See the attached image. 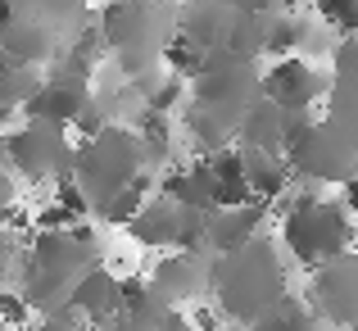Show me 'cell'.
Listing matches in <instances>:
<instances>
[{
  "instance_id": "obj_1",
  "label": "cell",
  "mask_w": 358,
  "mask_h": 331,
  "mask_svg": "<svg viewBox=\"0 0 358 331\" xmlns=\"http://www.w3.org/2000/svg\"><path fill=\"white\" fill-rule=\"evenodd\" d=\"M209 290L218 295L222 314L241 318V323H263L286 300V268L272 254V245L259 236L245 250H231L222 254V263H213Z\"/></svg>"
},
{
  "instance_id": "obj_2",
  "label": "cell",
  "mask_w": 358,
  "mask_h": 331,
  "mask_svg": "<svg viewBox=\"0 0 358 331\" xmlns=\"http://www.w3.org/2000/svg\"><path fill=\"white\" fill-rule=\"evenodd\" d=\"M354 213L345 204L331 200H317V195H295L290 204H281V236H286L290 254L299 263H327V259H341L350 254L354 241Z\"/></svg>"
},
{
  "instance_id": "obj_3",
  "label": "cell",
  "mask_w": 358,
  "mask_h": 331,
  "mask_svg": "<svg viewBox=\"0 0 358 331\" xmlns=\"http://www.w3.org/2000/svg\"><path fill=\"white\" fill-rule=\"evenodd\" d=\"M141 159H145L141 132H127V127H114V122H109L100 136H87L78 146L73 173H78V182L91 191V200H100V195H114V191L136 182Z\"/></svg>"
},
{
  "instance_id": "obj_4",
  "label": "cell",
  "mask_w": 358,
  "mask_h": 331,
  "mask_svg": "<svg viewBox=\"0 0 358 331\" xmlns=\"http://www.w3.org/2000/svg\"><path fill=\"white\" fill-rule=\"evenodd\" d=\"M195 100L218 113H227L231 122H241L250 105L263 100V78L254 73V59H245L236 50H209V64L195 78Z\"/></svg>"
},
{
  "instance_id": "obj_5",
  "label": "cell",
  "mask_w": 358,
  "mask_h": 331,
  "mask_svg": "<svg viewBox=\"0 0 358 331\" xmlns=\"http://www.w3.org/2000/svg\"><path fill=\"white\" fill-rule=\"evenodd\" d=\"M286 155H290V168L308 182H350L358 164V136L331 118H317Z\"/></svg>"
},
{
  "instance_id": "obj_6",
  "label": "cell",
  "mask_w": 358,
  "mask_h": 331,
  "mask_svg": "<svg viewBox=\"0 0 358 331\" xmlns=\"http://www.w3.org/2000/svg\"><path fill=\"white\" fill-rule=\"evenodd\" d=\"M5 150H9V168H14L23 182L69 177L73 173V159H78V150L69 146V127L45 122V118H32L27 127L9 132Z\"/></svg>"
},
{
  "instance_id": "obj_7",
  "label": "cell",
  "mask_w": 358,
  "mask_h": 331,
  "mask_svg": "<svg viewBox=\"0 0 358 331\" xmlns=\"http://www.w3.org/2000/svg\"><path fill=\"white\" fill-rule=\"evenodd\" d=\"M313 309L336 327H358V254H341V259L317 263Z\"/></svg>"
},
{
  "instance_id": "obj_8",
  "label": "cell",
  "mask_w": 358,
  "mask_h": 331,
  "mask_svg": "<svg viewBox=\"0 0 358 331\" xmlns=\"http://www.w3.org/2000/svg\"><path fill=\"white\" fill-rule=\"evenodd\" d=\"M327 78L313 69V64L295 59V55H286V59H277L268 73H263V96L277 100V105L286 109H308L317 96H327Z\"/></svg>"
},
{
  "instance_id": "obj_9",
  "label": "cell",
  "mask_w": 358,
  "mask_h": 331,
  "mask_svg": "<svg viewBox=\"0 0 358 331\" xmlns=\"http://www.w3.org/2000/svg\"><path fill=\"white\" fill-rule=\"evenodd\" d=\"M91 109V91H87V78H73V73H59V78L41 82V91L32 96L27 105V118H45V122H78L82 113Z\"/></svg>"
},
{
  "instance_id": "obj_10",
  "label": "cell",
  "mask_w": 358,
  "mask_h": 331,
  "mask_svg": "<svg viewBox=\"0 0 358 331\" xmlns=\"http://www.w3.org/2000/svg\"><path fill=\"white\" fill-rule=\"evenodd\" d=\"M69 304L78 309L91 327H114L118 318H122V281L109 277L105 268H91L87 277L73 286Z\"/></svg>"
},
{
  "instance_id": "obj_11",
  "label": "cell",
  "mask_w": 358,
  "mask_h": 331,
  "mask_svg": "<svg viewBox=\"0 0 358 331\" xmlns=\"http://www.w3.org/2000/svg\"><path fill=\"white\" fill-rule=\"evenodd\" d=\"M241 5L236 0H186L182 14V32H191L200 45L209 50H227L231 45V27H236Z\"/></svg>"
},
{
  "instance_id": "obj_12",
  "label": "cell",
  "mask_w": 358,
  "mask_h": 331,
  "mask_svg": "<svg viewBox=\"0 0 358 331\" xmlns=\"http://www.w3.org/2000/svg\"><path fill=\"white\" fill-rule=\"evenodd\" d=\"M268 204L272 200H254L245 209H213L209 213V250L213 254H231V250H245L250 241H259V227L268 218Z\"/></svg>"
},
{
  "instance_id": "obj_13",
  "label": "cell",
  "mask_w": 358,
  "mask_h": 331,
  "mask_svg": "<svg viewBox=\"0 0 358 331\" xmlns=\"http://www.w3.org/2000/svg\"><path fill=\"white\" fill-rule=\"evenodd\" d=\"M150 281H155V290L164 300L182 304V300L204 295V286H209V268H204L191 250H182V254H168V259L155 268V277H150Z\"/></svg>"
},
{
  "instance_id": "obj_14",
  "label": "cell",
  "mask_w": 358,
  "mask_h": 331,
  "mask_svg": "<svg viewBox=\"0 0 358 331\" xmlns=\"http://www.w3.org/2000/svg\"><path fill=\"white\" fill-rule=\"evenodd\" d=\"M164 195L177 200V204H186V209L213 213V209H218V177H213L209 159H204V164H191V168L177 164L173 173L164 177Z\"/></svg>"
},
{
  "instance_id": "obj_15",
  "label": "cell",
  "mask_w": 358,
  "mask_h": 331,
  "mask_svg": "<svg viewBox=\"0 0 358 331\" xmlns=\"http://www.w3.org/2000/svg\"><path fill=\"white\" fill-rule=\"evenodd\" d=\"M241 141L254 150H272V155H281L286 150V105H277V100L263 96L259 105H250V113L241 118Z\"/></svg>"
},
{
  "instance_id": "obj_16",
  "label": "cell",
  "mask_w": 358,
  "mask_h": 331,
  "mask_svg": "<svg viewBox=\"0 0 358 331\" xmlns=\"http://www.w3.org/2000/svg\"><path fill=\"white\" fill-rule=\"evenodd\" d=\"M131 241L136 245H177V232H182V204L177 200H155L127 223Z\"/></svg>"
},
{
  "instance_id": "obj_17",
  "label": "cell",
  "mask_w": 358,
  "mask_h": 331,
  "mask_svg": "<svg viewBox=\"0 0 358 331\" xmlns=\"http://www.w3.org/2000/svg\"><path fill=\"white\" fill-rule=\"evenodd\" d=\"M245 173H250L259 200H277V195L286 191V182H290V168L281 164L272 150H254V146H245Z\"/></svg>"
},
{
  "instance_id": "obj_18",
  "label": "cell",
  "mask_w": 358,
  "mask_h": 331,
  "mask_svg": "<svg viewBox=\"0 0 358 331\" xmlns=\"http://www.w3.org/2000/svg\"><path fill=\"white\" fill-rule=\"evenodd\" d=\"M164 64L177 73V78H191L195 82L204 73V64H209V45H200L191 32L177 27V32L168 36V45H164Z\"/></svg>"
},
{
  "instance_id": "obj_19",
  "label": "cell",
  "mask_w": 358,
  "mask_h": 331,
  "mask_svg": "<svg viewBox=\"0 0 358 331\" xmlns=\"http://www.w3.org/2000/svg\"><path fill=\"white\" fill-rule=\"evenodd\" d=\"M145 191H150V173H141L131 186H122V191H114V195H100V200H96V213L105 223L127 227L141 209H145Z\"/></svg>"
},
{
  "instance_id": "obj_20",
  "label": "cell",
  "mask_w": 358,
  "mask_h": 331,
  "mask_svg": "<svg viewBox=\"0 0 358 331\" xmlns=\"http://www.w3.org/2000/svg\"><path fill=\"white\" fill-rule=\"evenodd\" d=\"M263 331H327V318L317 314V309L308 314L304 304H295V300L286 295L268 318H263Z\"/></svg>"
},
{
  "instance_id": "obj_21",
  "label": "cell",
  "mask_w": 358,
  "mask_h": 331,
  "mask_svg": "<svg viewBox=\"0 0 358 331\" xmlns=\"http://www.w3.org/2000/svg\"><path fill=\"white\" fill-rule=\"evenodd\" d=\"M5 113L14 109H27L32 105V96L41 91V78H36V69H27V64H5Z\"/></svg>"
},
{
  "instance_id": "obj_22",
  "label": "cell",
  "mask_w": 358,
  "mask_h": 331,
  "mask_svg": "<svg viewBox=\"0 0 358 331\" xmlns=\"http://www.w3.org/2000/svg\"><path fill=\"white\" fill-rule=\"evenodd\" d=\"M308 41V23L295 14H272V27H268V55H281L286 59L290 50H304Z\"/></svg>"
},
{
  "instance_id": "obj_23",
  "label": "cell",
  "mask_w": 358,
  "mask_h": 331,
  "mask_svg": "<svg viewBox=\"0 0 358 331\" xmlns=\"http://www.w3.org/2000/svg\"><path fill=\"white\" fill-rule=\"evenodd\" d=\"M327 118L341 122L345 132H354V136H358V87L331 82V91H327Z\"/></svg>"
},
{
  "instance_id": "obj_24",
  "label": "cell",
  "mask_w": 358,
  "mask_h": 331,
  "mask_svg": "<svg viewBox=\"0 0 358 331\" xmlns=\"http://www.w3.org/2000/svg\"><path fill=\"white\" fill-rule=\"evenodd\" d=\"M331 82L358 87V36H345V41L331 50Z\"/></svg>"
},
{
  "instance_id": "obj_25",
  "label": "cell",
  "mask_w": 358,
  "mask_h": 331,
  "mask_svg": "<svg viewBox=\"0 0 358 331\" xmlns=\"http://www.w3.org/2000/svg\"><path fill=\"white\" fill-rule=\"evenodd\" d=\"M177 100H182V78L173 73V78L155 82V91H150V100H145V105H150V109H159V113H168V109L177 105Z\"/></svg>"
},
{
  "instance_id": "obj_26",
  "label": "cell",
  "mask_w": 358,
  "mask_h": 331,
  "mask_svg": "<svg viewBox=\"0 0 358 331\" xmlns=\"http://www.w3.org/2000/svg\"><path fill=\"white\" fill-rule=\"evenodd\" d=\"M27 304H32V300L18 295V290H5V300H0V309H5V323L14 327V331L27 323Z\"/></svg>"
},
{
  "instance_id": "obj_27",
  "label": "cell",
  "mask_w": 358,
  "mask_h": 331,
  "mask_svg": "<svg viewBox=\"0 0 358 331\" xmlns=\"http://www.w3.org/2000/svg\"><path fill=\"white\" fill-rule=\"evenodd\" d=\"M354 5H358V0H317V14H322L327 23H341V18L350 14Z\"/></svg>"
},
{
  "instance_id": "obj_28",
  "label": "cell",
  "mask_w": 358,
  "mask_h": 331,
  "mask_svg": "<svg viewBox=\"0 0 358 331\" xmlns=\"http://www.w3.org/2000/svg\"><path fill=\"white\" fill-rule=\"evenodd\" d=\"M164 331H191V318L177 314V304H173V309H168V318H164Z\"/></svg>"
},
{
  "instance_id": "obj_29",
  "label": "cell",
  "mask_w": 358,
  "mask_h": 331,
  "mask_svg": "<svg viewBox=\"0 0 358 331\" xmlns=\"http://www.w3.org/2000/svg\"><path fill=\"white\" fill-rule=\"evenodd\" d=\"M345 209H350L354 218H358V173L350 177V182H345Z\"/></svg>"
},
{
  "instance_id": "obj_30",
  "label": "cell",
  "mask_w": 358,
  "mask_h": 331,
  "mask_svg": "<svg viewBox=\"0 0 358 331\" xmlns=\"http://www.w3.org/2000/svg\"><path fill=\"white\" fill-rule=\"evenodd\" d=\"M195 327L200 331H218V314H213V309H195Z\"/></svg>"
},
{
  "instance_id": "obj_31",
  "label": "cell",
  "mask_w": 358,
  "mask_h": 331,
  "mask_svg": "<svg viewBox=\"0 0 358 331\" xmlns=\"http://www.w3.org/2000/svg\"><path fill=\"white\" fill-rule=\"evenodd\" d=\"M336 27H341V32H345V36H358V5H354V9H350V14H345V18H341V23H336Z\"/></svg>"
}]
</instances>
